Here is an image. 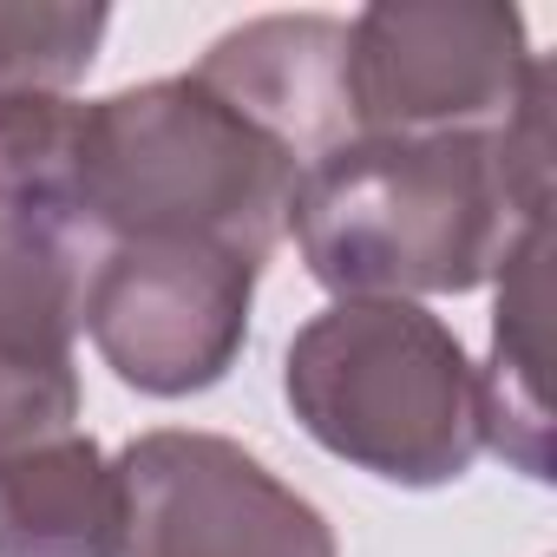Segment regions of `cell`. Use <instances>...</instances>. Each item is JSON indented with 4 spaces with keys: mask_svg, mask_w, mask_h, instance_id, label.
I'll list each match as a JSON object with an SVG mask.
<instances>
[{
    "mask_svg": "<svg viewBox=\"0 0 557 557\" xmlns=\"http://www.w3.org/2000/svg\"><path fill=\"white\" fill-rule=\"evenodd\" d=\"M550 86L505 132L348 138L296 184L289 236L342 302H420L498 283L550 223Z\"/></svg>",
    "mask_w": 557,
    "mask_h": 557,
    "instance_id": "1",
    "label": "cell"
},
{
    "mask_svg": "<svg viewBox=\"0 0 557 557\" xmlns=\"http://www.w3.org/2000/svg\"><path fill=\"white\" fill-rule=\"evenodd\" d=\"M302 164L190 73L79 106L73 210L106 243H203L269 262L289 236Z\"/></svg>",
    "mask_w": 557,
    "mask_h": 557,
    "instance_id": "2",
    "label": "cell"
},
{
    "mask_svg": "<svg viewBox=\"0 0 557 557\" xmlns=\"http://www.w3.org/2000/svg\"><path fill=\"white\" fill-rule=\"evenodd\" d=\"M302 433L407 492H440L485 453L479 368L426 302H329L283 348Z\"/></svg>",
    "mask_w": 557,
    "mask_h": 557,
    "instance_id": "3",
    "label": "cell"
},
{
    "mask_svg": "<svg viewBox=\"0 0 557 557\" xmlns=\"http://www.w3.org/2000/svg\"><path fill=\"white\" fill-rule=\"evenodd\" d=\"M544 79L524 14L498 0H374L348 21L355 138L505 132Z\"/></svg>",
    "mask_w": 557,
    "mask_h": 557,
    "instance_id": "4",
    "label": "cell"
},
{
    "mask_svg": "<svg viewBox=\"0 0 557 557\" xmlns=\"http://www.w3.org/2000/svg\"><path fill=\"white\" fill-rule=\"evenodd\" d=\"M106 557H342L315 498L249 446L197 426H151L112 459Z\"/></svg>",
    "mask_w": 557,
    "mask_h": 557,
    "instance_id": "5",
    "label": "cell"
},
{
    "mask_svg": "<svg viewBox=\"0 0 557 557\" xmlns=\"http://www.w3.org/2000/svg\"><path fill=\"white\" fill-rule=\"evenodd\" d=\"M256 275V262L203 243H106L86 275L79 335L151 400L203 394L249 342Z\"/></svg>",
    "mask_w": 557,
    "mask_h": 557,
    "instance_id": "6",
    "label": "cell"
},
{
    "mask_svg": "<svg viewBox=\"0 0 557 557\" xmlns=\"http://www.w3.org/2000/svg\"><path fill=\"white\" fill-rule=\"evenodd\" d=\"M92 236L66 216L0 210V453L79 433V315Z\"/></svg>",
    "mask_w": 557,
    "mask_h": 557,
    "instance_id": "7",
    "label": "cell"
},
{
    "mask_svg": "<svg viewBox=\"0 0 557 557\" xmlns=\"http://www.w3.org/2000/svg\"><path fill=\"white\" fill-rule=\"evenodd\" d=\"M223 106L269 132L302 171L355 138L348 119V21L335 14H262L230 27L190 66Z\"/></svg>",
    "mask_w": 557,
    "mask_h": 557,
    "instance_id": "8",
    "label": "cell"
},
{
    "mask_svg": "<svg viewBox=\"0 0 557 557\" xmlns=\"http://www.w3.org/2000/svg\"><path fill=\"white\" fill-rule=\"evenodd\" d=\"M544 262H550V223L531 230L511 262L498 269V309H492V355L479 368V433L485 446L518 466L524 479L550 485V407H544Z\"/></svg>",
    "mask_w": 557,
    "mask_h": 557,
    "instance_id": "9",
    "label": "cell"
},
{
    "mask_svg": "<svg viewBox=\"0 0 557 557\" xmlns=\"http://www.w3.org/2000/svg\"><path fill=\"white\" fill-rule=\"evenodd\" d=\"M112 459L92 433L0 453V557H106Z\"/></svg>",
    "mask_w": 557,
    "mask_h": 557,
    "instance_id": "10",
    "label": "cell"
},
{
    "mask_svg": "<svg viewBox=\"0 0 557 557\" xmlns=\"http://www.w3.org/2000/svg\"><path fill=\"white\" fill-rule=\"evenodd\" d=\"M112 8L79 0H0V99H73L92 73Z\"/></svg>",
    "mask_w": 557,
    "mask_h": 557,
    "instance_id": "11",
    "label": "cell"
},
{
    "mask_svg": "<svg viewBox=\"0 0 557 557\" xmlns=\"http://www.w3.org/2000/svg\"><path fill=\"white\" fill-rule=\"evenodd\" d=\"M86 99H0V210L66 216L73 210V151Z\"/></svg>",
    "mask_w": 557,
    "mask_h": 557,
    "instance_id": "12",
    "label": "cell"
}]
</instances>
